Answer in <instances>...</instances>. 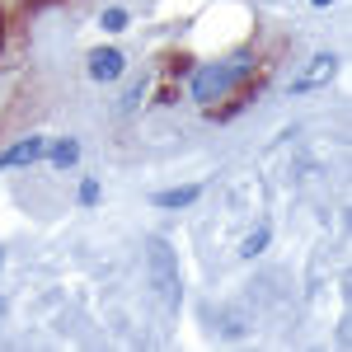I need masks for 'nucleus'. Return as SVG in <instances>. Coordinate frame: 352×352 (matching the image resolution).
<instances>
[{
  "label": "nucleus",
  "mask_w": 352,
  "mask_h": 352,
  "mask_svg": "<svg viewBox=\"0 0 352 352\" xmlns=\"http://www.w3.org/2000/svg\"><path fill=\"white\" fill-rule=\"evenodd\" d=\"M333 71H338V56H333V52H315L310 61H305V71L287 80V94H310V89H324V85L333 80Z\"/></svg>",
  "instance_id": "7ed1b4c3"
},
{
  "label": "nucleus",
  "mask_w": 352,
  "mask_h": 352,
  "mask_svg": "<svg viewBox=\"0 0 352 352\" xmlns=\"http://www.w3.org/2000/svg\"><path fill=\"white\" fill-rule=\"evenodd\" d=\"M47 155V141L43 136H24V141H14L5 155H0V169H10V164H33Z\"/></svg>",
  "instance_id": "39448f33"
},
{
  "label": "nucleus",
  "mask_w": 352,
  "mask_h": 352,
  "mask_svg": "<svg viewBox=\"0 0 352 352\" xmlns=\"http://www.w3.org/2000/svg\"><path fill=\"white\" fill-rule=\"evenodd\" d=\"M188 202H197V184H188V188H164V192H155V207H188Z\"/></svg>",
  "instance_id": "6e6552de"
},
{
  "label": "nucleus",
  "mask_w": 352,
  "mask_h": 352,
  "mask_svg": "<svg viewBox=\"0 0 352 352\" xmlns=\"http://www.w3.org/2000/svg\"><path fill=\"white\" fill-rule=\"evenodd\" d=\"M122 66H127V56L118 52V47H99V52H89V80H118L122 76Z\"/></svg>",
  "instance_id": "20e7f679"
},
{
  "label": "nucleus",
  "mask_w": 352,
  "mask_h": 352,
  "mask_svg": "<svg viewBox=\"0 0 352 352\" xmlns=\"http://www.w3.org/2000/svg\"><path fill=\"white\" fill-rule=\"evenodd\" d=\"M99 24L109 28V33H122V28H127V10H118V5H113V10H104V19H99Z\"/></svg>",
  "instance_id": "9d476101"
},
{
  "label": "nucleus",
  "mask_w": 352,
  "mask_h": 352,
  "mask_svg": "<svg viewBox=\"0 0 352 352\" xmlns=\"http://www.w3.org/2000/svg\"><path fill=\"white\" fill-rule=\"evenodd\" d=\"M141 94H146V76H136V85H127V94H122V104H118V109L132 113L136 104H141Z\"/></svg>",
  "instance_id": "1a4fd4ad"
},
{
  "label": "nucleus",
  "mask_w": 352,
  "mask_h": 352,
  "mask_svg": "<svg viewBox=\"0 0 352 352\" xmlns=\"http://www.w3.org/2000/svg\"><path fill=\"white\" fill-rule=\"evenodd\" d=\"M0 263H5V249H0Z\"/></svg>",
  "instance_id": "f8f14e48"
},
{
  "label": "nucleus",
  "mask_w": 352,
  "mask_h": 352,
  "mask_svg": "<svg viewBox=\"0 0 352 352\" xmlns=\"http://www.w3.org/2000/svg\"><path fill=\"white\" fill-rule=\"evenodd\" d=\"M244 71H249V56H235V61H212V66H197L192 71V99L197 104H217V99H226L230 89H235V80H240Z\"/></svg>",
  "instance_id": "f257e3e1"
},
{
  "label": "nucleus",
  "mask_w": 352,
  "mask_h": 352,
  "mask_svg": "<svg viewBox=\"0 0 352 352\" xmlns=\"http://www.w3.org/2000/svg\"><path fill=\"white\" fill-rule=\"evenodd\" d=\"M146 268H151V282H155L160 300L169 305V310H179L184 287H179V268H174V249H169V240H160V235L146 240Z\"/></svg>",
  "instance_id": "f03ea898"
},
{
  "label": "nucleus",
  "mask_w": 352,
  "mask_h": 352,
  "mask_svg": "<svg viewBox=\"0 0 352 352\" xmlns=\"http://www.w3.org/2000/svg\"><path fill=\"white\" fill-rule=\"evenodd\" d=\"M268 240H272V226H268V221H263V226H254V230H249V235H244L240 254H244V258H258V254H263V249H268Z\"/></svg>",
  "instance_id": "0eeeda50"
},
{
  "label": "nucleus",
  "mask_w": 352,
  "mask_h": 352,
  "mask_svg": "<svg viewBox=\"0 0 352 352\" xmlns=\"http://www.w3.org/2000/svg\"><path fill=\"white\" fill-rule=\"evenodd\" d=\"M0 305H5V300H0Z\"/></svg>",
  "instance_id": "ddd939ff"
},
{
  "label": "nucleus",
  "mask_w": 352,
  "mask_h": 352,
  "mask_svg": "<svg viewBox=\"0 0 352 352\" xmlns=\"http://www.w3.org/2000/svg\"><path fill=\"white\" fill-rule=\"evenodd\" d=\"M94 202H99V184L85 179V184H80V207H94Z\"/></svg>",
  "instance_id": "9b49d317"
},
{
  "label": "nucleus",
  "mask_w": 352,
  "mask_h": 352,
  "mask_svg": "<svg viewBox=\"0 0 352 352\" xmlns=\"http://www.w3.org/2000/svg\"><path fill=\"white\" fill-rule=\"evenodd\" d=\"M47 160H52L56 169H71V164L80 160V146H76V141H71V136H61V141H56V146H47Z\"/></svg>",
  "instance_id": "423d86ee"
}]
</instances>
